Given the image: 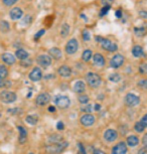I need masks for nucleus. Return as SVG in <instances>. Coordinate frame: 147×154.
Masks as SVG:
<instances>
[{
    "label": "nucleus",
    "mask_w": 147,
    "mask_h": 154,
    "mask_svg": "<svg viewBox=\"0 0 147 154\" xmlns=\"http://www.w3.org/2000/svg\"><path fill=\"white\" fill-rule=\"evenodd\" d=\"M81 123L86 127L92 126L95 123V117L91 114H86L81 117Z\"/></svg>",
    "instance_id": "f8f14e48"
},
{
    "label": "nucleus",
    "mask_w": 147,
    "mask_h": 154,
    "mask_svg": "<svg viewBox=\"0 0 147 154\" xmlns=\"http://www.w3.org/2000/svg\"><path fill=\"white\" fill-rule=\"evenodd\" d=\"M49 100H51V96L47 93H43L36 98V104L39 106H45L49 102Z\"/></svg>",
    "instance_id": "2eb2a0df"
},
{
    "label": "nucleus",
    "mask_w": 147,
    "mask_h": 154,
    "mask_svg": "<svg viewBox=\"0 0 147 154\" xmlns=\"http://www.w3.org/2000/svg\"><path fill=\"white\" fill-rule=\"evenodd\" d=\"M132 54L135 56V58H140V56H142L143 54H144L143 48L140 46V45H135V46H133V48H132Z\"/></svg>",
    "instance_id": "5701e85b"
},
{
    "label": "nucleus",
    "mask_w": 147,
    "mask_h": 154,
    "mask_svg": "<svg viewBox=\"0 0 147 154\" xmlns=\"http://www.w3.org/2000/svg\"><path fill=\"white\" fill-rule=\"evenodd\" d=\"M1 58H2L3 62L6 64H9V66H11V64H13L15 62V56L12 54H10V52H5V54H2Z\"/></svg>",
    "instance_id": "f3484780"
},
{
    "label": "nucleus",
    "mask_w": 147,
    "mask_h": 154,
    "mask_svg": "<svg viewBox=\"0 0 147 154\" xmlns=\"http://www.w3.org/2000/svg\"><path fill=\"white\" fill-rule=\"evenodd\" d=\"M134 33L136 37H143L146 33V27L144 26H139V27H134Z\"/></svg>",
    "instance_id": "bb28decb"
},
{
    "label": "nucleus",
    "mask_w": 147,
    "mask_h": 154,
    "mask_svg": "<svg viewBox=\"0 0 147 154\" xmlns=\"http://www.w3.org/2000/svg\"><path fill=\"white\" fill-rule=\"evenodd\" d=\"M9 16L12 20H18L23 16V11L19 7H14L9 12Z\"/></svg>",
    "instance_id": "9d476101"
},
{
    "label": "nucleus",
    "mask_w": 147,
    "mask_h": 154,
    "mask_svg": "<svg viewBox=\"0 0 147 154\" xmlns=\"http://www.w3.org/2000/svg\"><path fill=\"white\" fill-rule=\"evenodd\" d=\"M64 127H65V125H64V123L63 122H58V124H57V128H58V130H64Z\"/></svg>",
    "instance_id": "de8ad7c7"
},
{
    "label": "nucleus",
    "mask_w": 147,
    "mask_h": 154,
    "mask_svg": "<svg viewBox=\"0 0 147 154\" xmlns=\"http://www.w3.org/2000/svg\"><path fill=\"white\" fill-rule=\"evenodd\" d=\"M8 76V70L5 66L0 64V80H4Z\"/></svg>",
    "instance_id": "c85d7f7f"
},
{
    "label": "nucleus",
    "mask_w": 147,
    "mask_h": 154,
    "mask_svg": "<svg viewBox=\"0 0 147 154\" xmlns=\"http://www.w3.org/2000/svg\"><path fill=\"white\" fill-rule=\"evenodd\" d=\"M127 153V146L124 142H120L112 149V154H126Z\"/></svg>",
    "instance_id": "4468645a"
},
{
    "label": "nucleus",
    "mask_w": 147,
    "mask_h": 154,
    "mask_svg": "<svg viewBox=\"0 0 147 154\" xmlns=\"http://www.w3.org/2000/svg\"><path fill=\"white\" fill-rule=\"evenodd\" d=\"M115 16L117 17V18H121V17L123 16V11H122L121 9H117V10L115 11Z\"/></svg>",
    "instance_id": "c03bdc74"
},
{
    "label": "nucleus",
    "mask_w": 147,
    "mask_h": 154,
    "mask_svg": "<svg viewBox=\"0 0 147 154\" xmlns=\"http://www.w3.org/2000/svg\"><path fill=\"white\" fill-rule=\"evenodd\" d=\"M18 130H19V142L20 144H23L26 141V136H27V132L22 126H18Z\"/></svg>",
    "instance_id": "4be33fe9"
},
{
    "label": "nucleus",
    "mask_w": 147,
    "mask_h": 154,
    "mask_svg": "<svg viewBox=\"0 0 147 154\" xmlns=\"http://www.w3.org/2000/svg\"><path fill=\"white\" fill-rule=\"evenodd\" d=\"M15 56H16L18 60H26L28 58V52L24 49L20 48V49H17L15 51Z\"/></svg>",
    "instance_id": "aec40b11"
},
{
    "label": "nucleus",
    "mask_w": 147,
    "mask_h": 154,
    "mask_svg": "<svg viewBox=\"0 0 147 154\" xmlns=\"http://www.w3.org/2000/svg\"><path fill=\"white\" fill-rule=\"evenodd\" d=\"M49 111L51 112V113H53V112H56V108L53 107V106H49Z\"/></svg>",
    "instance_id": "864d4df0"
},
{
    "label": "nucleus",
    "mask_w": 147,
    "mask_h": 154,
    "mask_svg": "<svg viewBox=\"0 0 147 154\" xmlns=\"http://www.w3.org/2000/svg\"><path fill=\"white\" fill-rule=\"evenodd\" d=\"M138 86L141 87L143 89H147V80L144 79V80H141V81L138 82Z\"/></svg>",
    "instance_id": "79ce46f5"
},
{
    "label": "nucleus",
    "mask_w": 147,
    "mask_h": 154,
    "mask_svg": "<svg viewBox=\"0 0 147 154\" xmlns=\"http://www.w3.org/2000/svg\"><path fill=\"white\" fill-rule=\"evenodd\" d=\"M86 90V85L83 81H78L74 85V91L78 94H82L83 92H85Z\"/></svg>",
    "instance_id": "6ab92c4d"
},
{
    "label": "nucleus",
    "mask_w": 147,
    "mask_h": 154,
    "mask_svg": "<svg viewBox=\"0 0 147 154\" xmlns=\"http://www.w3.org/2000/svg\"><path fill=\"white\" fill-rule=\"evenodd\" d=\"M11 84L12 83L8 80H0V88H9Z\"/></svg>",
    "instance_id": "f704fd0d"
},
{
    "label": "nucleus",
    "mask_w": 147,
    "mask_h": 154,
    "mask_svg": "<svg viewBox=\"0 0 147 154\" xmlns=\"http://www.w3.org/2000/svg\"><path fill=\"white\" fill-rule=\"evenodd\" d=\"M125 102L128 106H130V107H134V106H137L140 102V99L136 96L135 94H132V93H129L127 94L125 98Z\"/></svg>",
    "instance_id": "1a4fd4ad"
},
{
    "label": "nucleus",
    "mask_w": 147,
    "mask_h": 154,
    "mask_svg": "<svg viewBox=\"0 0 147 154\" xmlns=\"http://www.w3.org/2000/svg\"><path fill=\"white\" fill-rule=\"evenodd\" d=\"M36 62L39 66L47 68V66H49L51 64V58L49 54H41L36 58Z\"/></svg>",
    "instance_id": "0eeeda50"
},
{
    "label": "nucleus",
    "mask_w": 147,
    "mask_h": 154,
    "mask_svg": "<svg viewBox=\"0 0 147 154\" xmlns=\"http://www.w3.org/2000/svg\"><path fill=\"white\" fill-rule=\"evenodd\" d=\"M143 144H144L145 146H147V134L144 135V137H143Z\"/></svg>",
    "instance_id": "603ef678"
},
{
    "label": "nucleus",
    "mask_w": 147,
    "mask_h": 154,
    "mask_svg": "<svg viewBox=\"0 0 147 154\" xmlns=\"http://www.w3.org/2000/svg\"><path fill=\"white\" fill-rule=\"evenodd\" d=\"M139 16L144 18V19H147V11H139Z\"/></svg>",
    "instance_id": "a18cd8bd"
},
{
    "label": "nucleus",
    "mask_w": 147,
    "mask_h": 154,
    "mask_svg": "<svg viewBox=\"0 0 147 154\" xmlns=\"http://www.w3.org/2000/svg\"><path fill=\"white\" fill-rule=\"evenodd\" d=\"M123 64H124V56L120 54H115V56L111 58V60H110V66L114 68H120Z\"/></svg>",
    "instance_id": "6e6552de"
},
{
    "label": "nucleus",
    "mask_w": 147,
    "mask_h": 154,
    "mask_svg": "<svg viewBox=\"0 0 147 154\" xmlns=\"http://www.w3.org/2000/svg\"><path fill=\"white\" fill-rule=\"evenodd\" d=\"M55 103L56 105L58 106L61 109H65V108H68L71 104V101L69 99V97L67 96H57L55 98Z\"/></svg>",
    "instance_id": "423d86ee"
},
{
    "label": "nucleus",
    "mask_w": 147,
    "mask_h": 154,
    "mask_svg": "<svg viewBox=\"0 0 147 154\" xmlns=\"http://www.w3.org/2000/svg\"><path fill=\"white\" fill-rule=\"evenodd\" d=\"M26 122L30 125H35L37 123V117L36 116H27L26 117Z\"/></svg>",
    "instance_id": "473e14b6"
},
{
    "label": "nucleus",
    "mask_w": 147,
    "mask_h": 154,
    "mask_svg": "<svg viewBox=\"0 0 147 154\" xmlns=\"http://www.w3.org/2000/svg\"><path fill=\"white\" fill-rule=\"evenodd\" d=\"M41 78H43V73L39 68H33V70L29 73V79L32 82H39Z\"/></svg>",
    "instance_id": "9b49d317"
},
{
    "label": "nucleus",
    "mask_w": 147,
    "mask_h": 154,
    "mask_svg": "<svg viewBox=\"0 0 147 154\" xmlns=\"http://www.w3.org/2000/svg\"><path fill=\"white\" fill-rule=\"evenodd\" d=\"M70 30H71V27L70 25H69V23L65 22L62 25V28H61V35H62V37L65 38V37H68L69 33H70Z\"/></svg>",
    "instance_id": "b1692460"
},
{
    "label": "nucleus",
    "mask_w": 147,
    "mask_h": 154,
    "mask_svg": "<svg viewBox=\"0 0 147 154\" xmlns=\"http://www.w3.org/2000/svg\"><path fill=\"white\" fill-rule=\"evenodd\" d=\"M141 122H142V124L144 125V127H147V114L143 116L142 120H141Z\"/></svg>",
    "instance_id": "09e8293b"
},
{
    "label": "nucleus",
    "mask_w": 147,
    "mask_h": 154,
    "mask_svg": "<svg viewBox=\"0 0 147 154\" xmlns=\"http://www.w3.org/2000/svg\"><path fill=\"white\" fill-rule=\"evenodd\" d=\"M58 72H59V75L62 76V77H64V78H68L72 75V70H71V68L68 66H66V64L61 66L60 68H59Z\"/></svg>",
    "instance_id": "dca6fc26"
},
{
    "label": "nucleus",
    "mask_w": 147,
    "mask_h": 154,
    "mask_svg": "<svg viewBox=\"0 0 147 154\" xmlns=\"http://www.w3.org/2000/svg\"><path fill=\"white\" fill-rule=\"evenodd\" d=\"M92 54H93V52H92L91 49H86L82 54V58H83L84 62H89L92 58Z\"/></svg>",
    "instance_id": "cd10ccee"
},
{
    "label": "nucleus",
    "mask_w": 147,
    "mask_h": 154,
    "mask_svg": "<svg viewBox=\"0 0 147 154\" xmlns=\"http://www.w3.org/2000/svg\"><path fill=\"white\" fill-rule=\"evenodd\" d=\"M30 154H33V153H30Z\"/></svg>",
    "instance_id": "4d7b16f0"
},
{
    "label": "nucleus",
    "mask_w": 147,
    "mask_h": 154,
    "mask_svg": "<svg viewBox=\"0 0 147 154\" xmlns=\"http://www.w3.org/2000/svg\"><path fill=\"white\" fill-rule=\"evenodd\" d=\"M45 33V29H41L39 30V31L36 32L35 34H34V39H39V37H41L43 35V34Z\"/></svg>",
    "instance_id": "a19ab883"
},
{
    "label": "nucleus",
    "mask_w": 147,
    "mask_h": 154,
    "mask_svg": "<svg viewBox=\"0 0 147 154\" xmlns=\"http://www.w3.org/2000/svg\"><path fill=\"white\" fill-rule=\"evenodd\" d=\"M49 141H51L53 143H59V142L63 140V137L61 136V135L53 134V135H51V136L49 137Z\"/></svg>",
    "instance_id": "c756f323"
},
{
    "label": "nucleus",
    "mask_w": 147,
    "mask_h": 154,
    "mask_svg": "<svg viewBox=\"0 0 147 154\" xmlns=\"http://www.w3.org/2000/svg\"><path fill=\"white\" fill-rule=\"evenodd\" d=\"M144 129H145V127H144V125L142 124V122H137L136 124H135V130L137 131L138 133H140V132H143L144 131Z\"/></svg>",
    "instance_id": "e433bc0d"
},
{
    "label": "nucleus",
    "mask_w": 147,
    "mask_h": 154,
    "mask_svg": "<svg viewBox=\"0 0 147 154\" xmlns=\"http://www.w3.org/2000/svg\"><path fill=\"white\" fill-rule=\"evenodd\" d=\"M95 38H96L97 42H100L101 45H102V47L104 49H106V50L114 52V51H116L118 49V45L116 44V43H114L113 41L109 40V39H107V38H104V37H98V35H97Z\"/></svg>",
    "instance_id": "f257e3e1"
},
{
    "label": "nucleus",
    "mask_w": 147,
    "mask_h": 154,
    "mask_svg": "<svg viewBox=\"0 0 147 154\" xmlns=\"http://www.w3.org/2000/svg\"><path fill=\"white\" fill-rule=\"evenodd\" d=\"M82 111L86 112V113H90V112H92V106L91 105H88L87 107L83 108V109H82Z\"/></svg>",
    "instance_id": "49530a36"
},
{
    "label": "nucleus",
    "mask_w": 147,
    "mask_h": 154,
    "mask_svg": "<svg viewBox=\"0 0 147 154\" xmlns=\"http://www.w3.org/2000/svg\"><path fill=\"white\" fill-rule=\"evenodd\" d=\"M139 143V139L136 136H129L127 138V144L131 147H134Z\"/></svg>",
    "instance_id": "393cba45"
},
{
    "label": "nucleus",
    "mask_w": 147,
    "mask_h": 154,
    "mask_svg": "<svg viewBox=\"0 0 147 154\" xmlns=\"http://www.w3.org/2000/svg\"><path fill=\"white\" fill-rule=\"evenodd\" d=\"M100 105H98V104H97V105H95V110H96V111H98L99 109H100Z\"/></svg>",
    "instance_id": "6e6d98bb"
},
{
    "label": "nucleus",
    "mask_w": 147,
    "mask_h": 154,
    "mask_svg": "<svg viewBox=\"0 0 147 154\" xmlns=\"http://www.w3.org/2000/svg\"><path fill=\"white\" fill-rule=\"evenodd\" d=\"M86 80H87V83L89 84V86L92 88H98L102 83L101 77L95 73H88L86 76Z\"/></svg>",
    "instance_id": "7ed1b4c3"
},
{
    "label": "nucleus",
    "mask_w": 147,
    "mask_h": 154,
    "mask_svg": "<svg viewBox=\"0 0 147 154\" xmlns=\"http://www.w3.org/2000/svg\"><path fill=\"white\" fill-rule=\"evenodd\" d=\"M78 48H79V42L76 38L70 39L66 44V52L68 54H74L77 52Z\"/></svg>",
    "instance_id": "39448f33"
},
{
    "label": "nucleus",
    "mask_w": 147,
    "mask_h": 154,
    "mask_svg": "<svg viewBox=\"0 0 147 154\" xmlns=\"http://www.w3.org/2000/svg\"><path fill=\"white\" fill-rule=\"evenodd\" d=\"M69 143L68 142H59V143H53L51 145L47 146V152L51 154H59L61 152H63L67 147H68Z\"/></svg>",
    "instance_id": "f03ea898"
},
{
    "label": "nucleus",
    "mask_w": 147,
    "mask_h": 154,
    "mask_svg": "<svg viewBox=\"0 0 147 154\" xmlns=\"http://www.w3.org/2000/svg\"><path fill=\"white\" fill-rule=\"evenodd\" d=\"M82 37H83V39L85 41H89L91 39V33L88 29H84L82 32Z\"/></svg>",
    "instance_id": "72a5a7b5"
},
{
    "label": "nucleus",
    "mask_w": 147,
    "mask_h": 154,
    "mask_svg": "<svg viewBox=\"0 0 147 154\" xmlns=\"http://www.w3.org/2000/svg\"><path fill=\"white\" fill-rule=\"evenodd\" d=\"M17 1H18V0H2L3 4H4L5 6H12Z\"/></svg>",
    "instance_id": "58836bf2"
},
{
    "label": "nucleus",
    "mask_w": 147,
    "mask_h": 154,
    "mask_svg": "<svg viewBox=\"0 0 147 154\" xmlns=\"http://www.w3.org/2000/svg\"><path fill=\"white\" fill-rule=\"evenodd\" d=\"M94 62L96 66H103L105 64V58L101 54H94Z\"/></svg>",
    "instance_id": "412c9836"
},
{
    "label": "nucleus",
    "mask_w": 147,
    "mask_h": 154,
    "mask_svg": "<svg viewBox=\"0 0 147 154\" xmlns=\"http://www.w3.org/2000/svg\"><path fill=\"white\" fill-rule=\"evenodd\" d=\"M49 54L51 58H53L55 60H60L62 58V50L58 47H51L49 50Z\"/></svg>",
    "instance_id": "a211bd4d"
},
{
    "label": "nucleus",
    "mask_w": 147,
    "mask_h": 154,
    "mask_svg": "<svg viewBox=\"0 0 147 154\" xmlns=\"http://www.w3.org/2000/svg\"><path fill=\"white\" fill-rule=\"evenodd\" d=\"M94 154H106V153L104 151H102V150H95Z\"/></svg>",
    "instance_id": "5fc2aeb1"
},
{
    "label": "nucleus",
    "mask_w": 147,
    "mask_h": 154,
    "mask_svg": "<svg viewBox=\"0 0 147 154\" xmlns=\"http://www.w3.org/2000/svg\"><path fill=\"white\" fill-rule=\"evenodd\" d=\"M138 154H147V150L145 148H141L138 151Z\"/></svg>",
    "instance_id": "3c124183"
},
{
    "label": "nucleus",
    "mask_w": 147,
    "mask_h": 154,
    "mask_svg": "<svg viewBox=\"0 0 147 154\" xmlns=\"http://www.w3.org/2000/svg\"><path fill=\"white\" fill-rule=\"evenodd\" d=\"M139 73H140L141 75H147V64L146 62L140 64V66H139Z\"/></svg>",
    "instance_id": "c9c22d12"
},
{
    "label": "nucleus",
    "mask_w": 147,
    "mask_h": 154,
    "mask_svg": "<svg viewBox=\"0 0 147 154\" xmlns=\"http://www.w3.org/2000/svg\"><path fill=\"white\" fill-rule=\"evenodd\" d=\"M117 137H118L117 131L113 130V129H109V130H107L106 132L104 133L105 140H106V141H108V142L115 141V140L117 139Z\"/></svg>",
    "instance_id": "ddd939ff"
},
{
    "label": "nucleus",
    "mask_w": 147,
    "mask_h": 154,
    "mask_svg": "<svg viewBox=\"0 0 147 154\" xmlns=\"http://www.w3.org/2000/svg\"><path fill=\"white\" fill-rule=\"evenodd\" d=\"M79 102L81 103V104H87V103L89 102V97L86 96V95H81V96L79 97Z\"/></svg>",
    "instance_id": "4c0bfd02"
},
{
    "label": "nucleus",
    "mask_w": 147,
    "mask_h": 154,
    "mask_svg": "<svg viewBox=\"0 0 147 154\" xmlns=\"http://www.w3.org/2000/svg\"><path fill=\"white\" fill-rule=\"evenodd\" d=\"M20 64H21L22 66H30L31 64V60H28V58H26V60H21L20 62Z\"/></svg>",
    "instance_id": "37998d69"
},
{
    "label": "nucleus",
    "mask_w": 147,
    "mask_h": 154,
    "mask_svg": "<svg viewBox=\"0 0 147 154\" xmlns=\"http://www.w3.org/2000/svg\"><path fill=\"white\" fill-rule=\"evenodd\" d=\"M0 30L2 32H8L10 30V25H9V22L6 20H1L0 21Z\"/></svg>",
    "instance_id": "a878e982"
},
{
    "label": "nucleus",
    "mask_w": 147,
    "mask_h": 154,
    "mask_svg": "<svg viewBox=\"0 0 147 154\" xmlns=\"http://www.w3.org/2000/svg\"><path fill=\"white\" fill-rule=\"evenodd\" d=\"M110 8H111V5H104V6H103L102 8H101V10H100V16L103 17V16H105L106 14H108Z\"/></svg>",
    "instance_id": "2f4dec72"
},
{
    "label": "nucleus",
    "mask_w": 147,
    "mask_h": 154,
    "mask_svg": "<svg viewBox=\"0 0 147 154\" xmlns=\"http://www.w3.org/2000/svg\"><path fill=\"white\" fill-rule=\"evenodd\" d=\"M109 80L111 82H114V83H118V82H120V80H121V76L116 73L111 74V75L109 76Z\"/></svg>",
    "instance_id": "7c9ffc66"
},
{
    "label": "nucleus",
    "mask_w": 147,
    "mask_h": 154,
    "mask_svg": "<svg viewBox=\"0 0 147 154\" xmlns=\"http://www.w3.org/2000/svg\"><path fill=\"white\" fill-rule=\"evenodd\" d=\"M114 0H102V4L103 5H110Z\"/></svg>",
    "instance_id": "8fccbe9b"
},
{
    "label": "nucleus",
    "mask_w": 147,
    "mask_h": 154,
    "mask_svg": "<svg viewBox=\"0 0 147 154\" xmlns=\"http://www.w3.org/2000/svg\"><path fill=\"white\" fill-rule=\"evenodd\" d=\"M32 21V17L30 15H25L23 19H22V24H29Z\"/></svg>",
    "instance_id": "ea45409f"
},
{
    "label": "nucleus",
    "mask_w": 147,
    "mask_h": 154,
    "mask_svg": "<svg viewBox=\"0 0 147 154\" xmlns=\"http://www.w3.org/2000/svg\"><path fill=\"white\" fill-rule=\"evenodd\" d=\"M16 95L13 92H9V91H3L0 94V99L5 104H9V103H13L16 101Z\"/></svg>",
    "instance_id": "20e7f679"
}]
</instances>
